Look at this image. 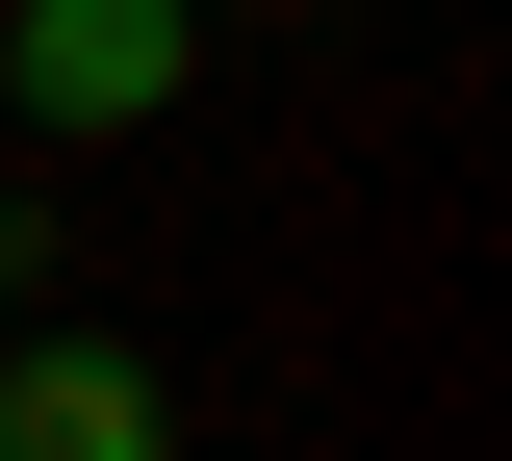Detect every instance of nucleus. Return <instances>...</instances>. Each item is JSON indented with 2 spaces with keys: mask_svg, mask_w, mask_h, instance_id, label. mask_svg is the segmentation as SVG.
<instances>
[{
  "mask_svg": "<svg viewBox=\"0 0 512 461\" xmlns=\"http://www.w3.org/2000/svg\"><path fill=\"white\" fill-rule=\"evenodd\" d=\"M0 461H180V410H154L128 333H26L0 359Z\"/></svg>",
  "mask_w": 512,
  "mask_h": 461,
  "instance_id": "nucleus-2",
  "label": "nucleus"
},
{
  "mask_svg": "<svg viewBox=\"0 0 512 461\" xmlns=\"http://www.w3.org/2000/svg\"><path fill=\"white\" fill-rule=\"evenodd\" d=\"M180 26H231V0H180Z\"/></svg>",
  "mask_w": 512,
  "mask_h": 461,
  "instance_id": "nucleus-3",
  "label": "nucleus"
},
{
  "mask_svg": "<svg viewBox=\"0 0 512 461\" xmlns=\"http://www.w3.org/2000/svg\"><path fill=\"white\" fill-rule=\"evenodd\" d=\"M180 77H205L180 0H0V103H26L52 154H77V129H154Z\"/></svg>",
  "mask_w": 512,
  "mask_h": 461,
  "instance_id": "nucleus-1",
  "label": "nucleus"
}]
</instances>
